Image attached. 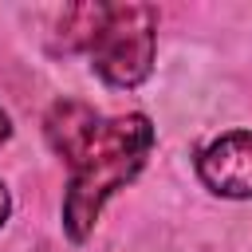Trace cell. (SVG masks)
<instances>
[{
  "label": "cell",
  "instance_id": "cell-3",
  "mask_svg": "<svg viewBox=\"0 0 252 252\" xmlns=\"http://www.w3.org/2000/svg\"><path fill=\"white\" fill-rule=\"evenodd\" d=\"M197 177L217 197H252V130H232L209 142L197 158Z\"/></svg>",
  "mask_w": 252,
  "mask_h": 252
},
{
  "label": "cell",
  "instance_id": "cell-4",
  "mask_svg": "<svg viewBox=\"0 0 252 252\" xmlns=\"http://www.w3.org/2000/svg\"><path fill=\"white\" fill-rule=\"evenodd\" d=\"M102 20H106V4H71V8L63 12V20H59L63 43H67V47H87V51H91V43H94Z\"/></svg>",
  "mask_w": 252,
  "mask_h": 252
},
{
  "label": "cell",
  "instance_id": "cell-6",
  "mask_svg": "<svg viewBox=\"0 0 252 252\" xmlns=\"http://www.w3.org/2000/svg\"><path fill=\"white\" fill-rule=\"evenodd\" d=\"M4 138H8V114L0 110V142H4Z\"/></svg>",
  "mask_w": 252,
  "mask_h": 252
},
{
  "label": "cell",
  "instance_id": "cell-1",
  "mask_svg": "<svg viewBox=\"0 0 252 252\" xmlns=\"http://www.w3.org/2000/svg\"><path fill=\"white\" fill-rule=\"evenodd\" d=\"M154 150V126L146 114H118L98 118L91 134L67 154L71 181L63 197V228L79 244L94 232V220L110 193L138 177Z\"/></svg>",
  "mask_w": 252,
  "mask_h": 252
},
{
  "label": "cell",
  "instance_id": "cell-5",
  "mask_svg": "<svg viewBox=\"0 0 252 252\" xmlns=\"http://www.w3.org/2000/svg\"><path fill=\"white\" fill-rule=\"evenodd\" d=\"M8 213H12V197H8V189L0 185V224L8 220Z\"/></svg>",
  "mask_w": 252,
  "mask_h": 252
},
{
  "label": "cell",
  "instance_id": "cell-2",
  "mask_svg": "<svg viewBox=\"0 0 252 252\" xmlns=\"http://www.w3.org/2000/svg\"><path fill=\"white\" fill-rule=\"evenodd\" d=\"M158 12L150 4H106V20L91 43L94 71L110 87H138L154 67Z\"/></svg>",
  "mask_w": 252,
  "mask_h": 252
}]
</instances>
